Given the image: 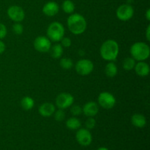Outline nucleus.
Instances as JSON below:
<instances>
[{
    "mask_svg": "<svg viewBox=\"0 0 150 150\" xmlns=\"http://www.w3.org/2000/svg\"><path fill=\"white\" fill-rule=\"evenodd\" d=\"M136 64V60L133 57H127L123 61V68L125 70L130 71L134 69Z\"/></svg>",
    "mask_w": 150,
    "mask_h": 150,
    "instance_id": "412c9836",
    "label": "nucleus"
},
{
    "mask_svg": "<svg viewBox=\"0 0 150 150\" xmlns=\"http://www.w3.org/2000/svg\"><path fill=\"white\" fill-rule=\"evenodd\" d=\"M98 103L105 109H111L116 104V98L112 94L108 92H101L98 96Z\"/></svg>",
    "mask_w": 150,
    "mask_h": 150,
    "instance_id": "423d86ee",
    "label": "nucleus"
},
{
    "mask_svg": "<svg viewBox=\"0 0 150 150\" xmlns=\"http://www.w3.org/2000/svg\"><path fill=\"white\" fill-rule=\"evenodd\" d=\"M81 125V122L80 120H79L76 117H70L66 121V127L70 130H78L80 128Z\"/></svg>",
    "mask_w": 150,
    "mask_h": 150,
    "instance_id": "f3484780",
    "label": "nucleus"
},
{
    "mask_svg": "<svg viewBox=\"0 0 150 150\" xmlns=\"http://www.w3.org/2000/svg\"><path fill=\"white\" fill-rule=\"evenodd\" d=\"M117 16L120 21H126L132 18L134 14V10L130 4H124L120 5L117 10Z\"/></svg>",
    "mask_w": 150,
    "mask_h": 150,
    "instance_id": "6e6552de",
    "label": "nucleus"
},
{
    "mask_svg": "<svg viewBox=\"0 0 150 150\" xmlns=\"http://www.w3.org/2000/svg\"><path fill=\"white\" fill-rule=\"evenodd\" d=\"M146 18L147 19V21L150 20V10L149 9H148L147 11H146Z\"/></svg>",
    "mask_w": 150,
    "mask_h": 150,
    "instance_id": "2f4dec72",
    "label": "nucleus"
},
{
    "mask_svg": "<svg viewBox=\"0 0 150 150\" xmlns=\"http://www.w3.org/2000/svg\"><path fill=\"white\" fill-rule=\"evenodd\" d=\"M74 102V98L70 93L62 92L59 94L56 98V105L59 109H65L71 106Z\"/></svg>",
    "mask_w": 150,
    "mask_h": 150,
    "instance_id": "0eeeda50",
    "label": "nucleus"
},
{
    "mask_svg": "<svg viewBox=\"0 0 150 150\" xmlns=\"http://www.w3.org/2000/svg\"><path fill=\"white\" fill-rule=\"evenodd\" d=\"M117 72H118V69H117V66L116 65L115 63L111 62L108 63L105 66V73L108 77H114V76H117Z\"/></svg>",
    "mask_w": 150,
    "mask_h": 150,
    "instance_id": "a211bd4d",
    "label": "nucleus"
},
{
    "mask_svg": "<svg viewBox=\"0 0 150 150\" xmlns=\"http://www.w3.org/2000/svg\"><path fill=\"white\" fill-rule=\"evenodd\" d=\"M64 28L61 23L58 21H54L49 24L47 29V35L48 38L53 42L60 41L64 38Z\"/></svg>",
    "mask_w": 150,
    "mask_h": 150,
    "instance_id": "20e7f679",
    "label": "nucleus"
},
{
    "mask_svg": "<svg viewBox=\"0 0 150 150\" xmlns=\"http://www.w3.org/2000/svg\"><path fill=\"white\" fill-rule=\"evenodd\" d=\"M119 45L114 40H107L102 44L100 50V56L105 61H114L118 57Z\"/></svg>",
    "mask_w": 150,
    "mask_h": 150,
    "instance_id": "f03ea898",
    "label": "nucleus"
},
{
    "mask_svg": "<svg viewBox=\"0 0 150 150\" xmlns=\"http://www.w3.org/2000/svg\"><path fill=\"white\" fill-rule=\"evenodd\" d=\"M59 11V7L55 1H48L42 7V13L47 16L52 17L56 16Z\"/></svg>",
    "mask_w": 150,
    "mask_h": 150,
    "instance_id": "ddd939ff",
    "label": "nucleus"
},
{
    "mask_svg": "<svg viewBox=\"0 0 150 150\" xmlns=\"http://www.w3.org/2000/svg\"><path fill=\"white\" fill-rule=\"evenodd\" d=\"M76 70L79 75L82 76L90 74L94 69V64L91 60L83 59L77 62L76 64Z\"/></svg>",
    "mask_w": 150,
    "mask_h": 150,
    "instance_id": "39448f33",
    "label": "nucleus"
},
{
    "mask_svg": "<svg viewBox=\"0 0 150 150\" xmlns=\"http://www.w3.org/2000/svg\"><path fill=\"white\" fill-rule=\"evenodd\" d=\"M146 40L148 41L150 40V26H147V29H146Z\"/></svg>",
    "mask_w": 150,
    "mask_h": 150,
    "instance_id": "7c9ffc66",
    "label": "nucleus"
},
{
    "mask_svg": "<svg viewBox=\"0 0 150 150\" xmlns=\"http://www.w3.org/2000/svg\"><path fill=\"white\" fill-rule=\"evenodd\" d=\"M98 150H109V149L106 147H100Z\"/></svg>",
    "mask_w": 150,
    "mask_h": 150,
    "instance_id": "473e14b6",
    "label": "nucleus"
},
{
    "mask_svg": "<svg viewBox=\"0 0 150 150\" xmlns=\"http://www.w3.org/2000/svg\"><path fill=\"white\" fill-rule=\"evenodd\" d=\"M62 7L64 13H67V14H70V13H73L75 10V4L71 0H65V1H64Z\"/></svg>",
    "mask_w": 150,
    "mask_h": 150,
    "instance_id": "4be33fe9",
    "label": "nucleus"
},
{
    "mask_svg": "<svg viewBox=\"0 0 150 150\" xmlns=\"http://www.w3.org/2000/svg\"><path fill=\"white\" fill-rule=\"evenodd\" d=\"M7 33V27L4 24L0 23V40L3 39L6 37Z\"/></svg>",
    "mask_w": 150,
    "mask_h": 150,
    "instance_id": "cd10ccee",
    "label": "nucleus"
},
{
    "mask_svg": "<svg viewBox=\"0 0 150 150\" xmlns=\"http://www.w3.org/2000/svg\"><path fill=\"white\" fill-rule=\"evenodd\" d=\"M70 112H71L72 115H73V117L79 116L82 113V108L79 105H74L72 106L71 109H70Z\"/></svg>",
    "mask_w": 150,
    "mask_h": 150,
    "instance_id": "a878e982",
    "label": "nucleus"
},
{
    "mask_svg": "<svg viewBox=\"0 0 150 150\" xmlns=\"http://www.w3.org/2000/svg\"><path fill=\"white\" fill-rule=\"evenodd\" d=\"M131 122L135 127L142 128L144 127L146 124V117L141 114H135L131 117Z\"/></svg>",
    "mask_w": 150,
    "mask_h": 150,
    "instance_id": "dca6fc26",
    "label": "nucleus"
},
{
    "mask_svg": "<svg viewBox=\"0 0 150 150\" xmlns=\"http://www.w3.org/2000/svg\"><path fill=\"white\" fill-rule=\"evenodd\" d=\"M50 54L54 59H59L62 56L63 47L60 44H55L50 48Z\"/></svg>",
    "mask_w": 150,
    "mask_h": 150,
    "instance_id": "6ab92c4d",
    "label": "nucleus"
},
{
    "mask_svg": "<svg viewBox=\"0 0 150 150\" xmlns=\"http://www.w3.org/2000/svg\"><path fill=\"white\" fill-rule=\"evenodd\" d=\"M7 16L14 22H21L25 18L24 10L21 7L13 5L7 9Z\"/></svg>",
    "mask_w": 150,
    "mask_h": 150,
    "instance_id": "9b49d317",
    "label": "nucleus"
},
{
    "mask_svg": "<svg viewBox=\"0 0 150 150\" xmlns=\"http://www.w3.org/2000/svg\"><path fill=\"white\" fill-rule=\"evenodd\" d=\"M59 64L62 68L64 69V70H70V69H71L73 67V62L71 59L62 58L60 60Z\"/></svg>",
    "mask_w": 150,
    "mask_h": 150,
    "instance_id": "5701e85b",
    "label": "nucleus"
},
{
    "mask_svg": "<svg viewBox=\"0 0 150 150\" xmlns=\"http://www.w3.org/2000/svg\"><path fill=\"white\" fill-rule=\"evenodd\" d=\"M78 143L83 146H87L92 142V136L90 131L86 128H79L76 135Z\"/></svg>",
    "mask_w": 150,
    "mask_h": 150,
    "instance_id": "1a4fd4ad",
    "label": "nucleus"
},
{
    "mask_svg": "<svg viewBox=\"0 0 150 150\" xmlns=\"http://www.w3.org/2000/svg\"><path fill=\"white\" fill-rule=\"evenodd\" d=\"M56 107L51 103H44L39 107V114L43 117H49L54 114Z\"/></svg>",
    "mask_w": 150,
    "mask_h": 150,
    "instance_id": "4468645a",
    "label": "nucleus"
},
{
    "mask_svg": "<svg viewBox=\"0 0 150 150\" xmlns=\"http://www.w3.org/2000/svg\"><path fill=\"white\" fill-rule=\"evenodd\" d=\"M99 108L98 104L93 101L88 102L82 108V112L87 117H94L98 114Z\"/></svg>",
    "mask_w": 150,
    "mask_h": 150,
    "instance_id": "f8f14e48",
    "label": "nucleus"
},
{
    "mask_svg": "<svg viewBox=\"0 0 150 150\" xmlns=\"http://www.w3.org/2000/svg\"><path fill=\"white\" fill-rule=\"evenodd\" d=\"M130 51L131 57L139 62L147 59L150 54L149 46L144 42H137L132 45Z\"/></svg>",
    "mask_w": 150,
    "mask_h": 150,
    "instance_id": "7ed1b4c3",
    "label": "nucleus"
},
{
    "mask_svg": "<svg viewBox=\"0 0 150 150\" xmlns=\"http://www.w3.org/2000/svg\"><path fill=\"white\" fill-rule=\"evenodd\" d=\"M21 105L25 111H29L35 105V101H34L33 98L29 96L23 97L21 101Z\"/></svg>",
    "mask_w": 150,
    "mask_h": 150,
    "instance_id": "aec40b11",
    "label": "nucleus"
},
{
    "mask_svg": "<svg viewBox=\"0 0 150 150\" xmlns=\"http://www.w3.org/2000/svg\"><path fill=\"white\" fill-rule=\"evenodd\" d=\"M13 32H14V34L17 35H21L23 32V25L19 23V22H16L13 26Z\"/></svg>",
    "mask_w": 150,
    "mask_h": 150,
    "instance_id": "b1692460",
    "label": "nucleus"
},
{
    "mask_svg": "<svg viewBox=\"0 0 150 150\" xmlns=\"http://www.w3.org/2000/svg\"><path fill=\"white\" fill-rule=\"evenodd\" d=\"M54 115L56 121L61 122L62 120H64V117H65V113H64V111L62 109H59V110H57V111H55Z\"/></svg>",
    "mask_w": 150,
    "mask_h": 150,
    "instance_id": "393cba45",
    "label": "nucleus"
},
{
    "mask_svg": "<svg viewBox=\"0 0 150 150\" xmlns=\"http://www.w3.org/2000/svg\"><path fill=\"white\" fill-rule=\"evenodd\" d=\"M34 47L36 51L40 53L48 52L51 47V40L47 37L39 36L34 41Z\"/></svg>",
    "mask_w": 150,
    "mask_h": 150,
    "instance_id": "9d476101",
    "label": "nucleus"
},
{
    "mask_svg": "<svg viewBox=\"0 0 150 150\" xmlns=\"http://www.w3.org/2000/svg\"><path fill=\"white\" fill-rule=\"evenodd\" d=\"M86 19L79 13L70 15L67 18V26L70 32L76 35H81L86 29Z\"/></svg>",
    "mask_w": 150,
    "mask_h": 150,
    "instance_id": "f257e3e1",
    "label": "nucleus"
},
{
    "mask_svg": "<svg viewBox=\"0 0 150 150\" xmlns=\"http://www.w3.org/2000/svg\"><path fill=\"white\" fill-rule=\"evenodd\" d=\"M62 42V46L65 47V48H67V47H70L71 45L72 42L71 40L69 38H62V39L61 40Z\"/></svg>",
    "mask_w": 150,
    "mask_h": 150,
    "instance_id": "c85d7f7f",
    "label": "nucleus"
},
{
    "mask_svg": "<svg viewBox=\"0 0 150 150\" xmlns=\"http://www.w3.org/2000/svg\"><path fill=\"white\" fill-rule=\"evenodd\" d=\"M4 51H5V44L3 41L0 40V54L4 53Z\"/></svg>",
    "mask_w": 150,
    "mask_h": 150,
    "instance_id": "c756f323",
    "label": "nucleus"
},
{
    "mask_svg": "<svg viewBox=\"0 0 150 150\" xmlns=\"http://www.w3.org/2000/svg\"><path fill=\"white\" fill-rule=\"evenodd\" d=\"M85 125H86V129H88V130L93 129L96 125V121H95L93 117H88L87 120L85 122Z\"/></svg>",
    "mask_w": 150,
    "mask_h": 150,
    "instance_id": "bb28decb",
    "label": "nucleus"
},
{
    "mask_svg": "<svg viewBox=\"0 0 150 150\" xmlns=\"http://www.w3.org/2000/svg\"><path fill=\"white\" fill-rule=\"evenodd\" d=\"M135 71L139 76L141 77H145L147 76L149 73V66L147 63L144 62V61L139 62L135 65Z\"/></svg>",
    "mask_w": 150,
    "mask_h": 150,
    "instance_id": "2eb2a0df",
    "label": "nucleus"
}]
</instances>
